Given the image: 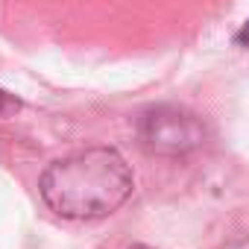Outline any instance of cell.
I'll list each match as a JSON object with an SVG mask.
<instances>
[{
    "instance_id": "6da1fadb",
    "label": "cell",
    "mask_w": 249,
    "mask_h": 249,
    "mask_svg": "<svg viewBox=\"0 0 249 249\" xmlns=\"http://www.w3.org/2000/svg\"><path fill=\"white\" fill-rule=\"evenodd\" d=\"M135 188L132 167L111 147H91L53 161L38 182L41 199L68 220L108 217Z\"/></svg>"
},
{
    "instance_id": "7a4b0ae2",
    "label": "cell",
    "mask_w": 249,
    "mask_h": 249,
    "mask_svg": "<svg viewBox=\"0 0 249 249\" xmlns=\"http://www.w3.org/2000/svg\"><path fill=\"white\" fill-rule=\"evenodd\" d=\"M141 144L156 156H185L205 138L202 123L176 106H159L141 117Z\"/></svg>"
},
{
    "instance_id": "3957f363",
    "label": "cell",
    "mask_w": 249,
    "mask_h": 249,
    "mask_svg": "<svg viewBox=\"0 0 249 249\" xmlns=\"http://www.w3.org/2000/svg\"><path fill=\"white\" fill-rule=\"evenodd\" d=\"M21 108V103L15 100V97H9L6 91H0V117H6V114H12V111H18Z\"/></svg>"
},
{
    "instance_id": "277c9868",
    "label": "cell",
    "mask_w": 249,
    "mask_h": 249,
    "mask_svg": "<svg viewBox=\"0 0 249 249\" xmlns=\"http://www.w3.org/2000/svg\"><path fill=\"white\" fill-rule=\"evenodd\" d=\"M234 41H237L240 47H249V21H246V24H243V30L234 36Z\"/></svg>"
},
{
    "instance_id": "5b68a950",
    "label": "cell",
    "mask_w": 249,
    "mask_h": 249,
    "mask_svg": "<svg viewBox=\"0 0 249 249\" xmlns=\"http://www.w3.org/2000/svg\"><path fill=\"white\" fill-rule=\"evenodd\" d=\"M132 249H153V246H132Z\"/></svg>"
}]
</instances>
